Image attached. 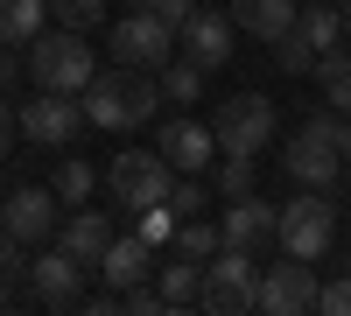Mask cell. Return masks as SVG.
<instances>
[{"mask_svg":"<svg viewBox=\"0 0 351 316\" xmlns=\"http://www.w3.org/2000/svg\"><path fill=\"white\" fill-rule=\"evenodd\" d=\"M77 99H84V120H92V127L127 134V127H141V120H155V106H162V77L120 64V71H99Z\"/></svg>","mask_w":351,"mask_h":316,"instance_id":"obj_1","label":"cell"},{"mask_svg":"<svg viewBox=\"0 0 351 316\" xmlns=\"http://www.w3.org/2000/svg\"><path fill=\"white\" fill-rule=\"evenodd\" d=\"M28 77H36V92H84L99 77V56L84 42V28H43L28 42Z\"/></svg>","mask_w":351,"mask_h":316,"instance_id":"obj_2","label":"cell"},{"mask_svg":"<svg viewBox=\"0 0 351 316\" xmlns=\"http://www.w3.org/2000/svg\"><path fill=\"white\" fill-rule=\"evenodd\" d=\"M337 120H344L337 106H330V112H309V120L295 127V141H288L281 169H288V176H295L302 190H330V183L344 176V155H337Z\"/></svg>","mask_w":351,"mask_h":316,"instance_id":"obj_3","label":"cell"},{"mask_svg":"<svg viewBox=\"0 0 351 316\" xmlns=\"http://www.w3.org/2000/svg\"><path fill=\"white\" fill-rule=\"evenodd\" d=\"M260 274L267 267H253V246H218L211 267H204V302L197 309H211V316L260 309Z\"/></svg>","mask_w":351,"mask_h":316,"instance_id":"obj_4","label":"cell"},{"mask_svg":"<svg viewBox=\"0 0 351 316\" xmlns=\"http://www.w3.org/2000/svg\"><path fill=\"white\" fill-rule=\"evenodd\" d=\"M106 190L120 197V211H155V204H169V190H176V169H169V155L162 148H127V155H112V169H106Z\"/></svg>","mask_w":351,"mask_h":316,"instance_id":"obj_5","label":"cell"},{"mask_svg":"<svg viewBox=\"0 0 351 316\" xmlns=\"http://www.w3.org/2000/svg\"><path fill=\"white\" fill-rule=\"evenodd\" d=\"M281 253H295V260H324L330 239H337V204L330 190H302L295 204H281Z\"/></svg>","mask_w":351,"mask_h":316,"instance_id":"obj_6","label":"cell"},{"mask_svg":"<svg viewBox=\"0 0 351 316\" xmlns=\"http://www.w3.org/2000/svg\"><path fill=\"white\" fill-rule=\"evenodd\" d=\"M211 134H218V155H267L274 141V99L267 92H239L211 112Z\"/></svg>","mask_w":351,"mask_h":316,"instance_id":"obj_7","label":"cell"},{"mask_svg":"<svg viewBox=\"0 0 351 316\" xmlns=\"http://www.w3.org/2000/svg\"><path fill=\"white\" fill-rule=\"evenodd\" d=\"M106 42H112V56H120V64H134V71H162L169 56H176V28L155 21L148 8H134V14H120V21L106 28Z\"/></svg>","mask_w":351,"mask_h":316,"instance_id":"obj_8","label":"cell"},{"mask_svg":"<svg viewBox=\"0 0 351 316\" xmlns=\"http://www.w3.org/2000/svg\"><path fill=\"white\" fill-rule=\"evenodd\" d=\"M316 302H324L316 260H295V253H288L281 267L260 274V309H267V316H302V309H316Z\"/></svg>","mask_w":351,"mask_h":316,"instance_id":"obj_9","label":"cell"},{"mask_svg":"<svg viewBox=\"0 0 351 316\" xmlns=\"http://www.w3.org/2000/svg\"><path fill=\"white\" fill-rule=\"evenodd\" d=\"M21 134L43 141V148H71V141L84 134V99L77 92H43L21 106Z\"/></svg>","mask_w":351,"mask_h":316,"instance_id":"obj_10","label":"cell"},{"mask_svg":"<svg viewBox=\"0 0 351 316\" xmlns=\"http://www.w3.org/2000/svg\"><path fill=\"white\" fill-rule=\"evenodd\" d=\"M0 225H8L21 246H43V239H56V225H64V197L56 190H14L8 204H0Z\"/></svg>","mask_w":351,"mask_h":316,"instance_id":"obj_11","label":"cell"},{"mask_svg":"<svg viewBox=\"0 0 351 316\" xmlns=\"http://www.w3.org/2000/svg\"><path fill=\"white\" fill-rule=\"evenodd\" d=\"M155 148L169 155V169H176V176H204V169H218V134H211V120H190V112L162 127V141H155Z\"/></svg>","mask_w":351,"mask_h":316,"instance_id":"obj_12","label":"cell"},{"mask_svg":"<svg viewBox=\"0 0 351 316\" xmlns=\"http://www.w3.org/2000/svg\"><path fill=\"white\" fill-rule=\"evenodd\" d=\"M28 289H36V302H49V309H71L84 295V260L64 253V246H43L36 260H28Z\"/></svg>","mask_w":351,"mask_h":316,"instance_id":"obj_13","label":"cell"},{"mask_svg":"<svg viewBox=\"0 0 351 316\" xmlns=\"http://www.w3.org/2000/svg\"><path fill=\"white\" fill-rule=\"evenodd\" d=\"M232 36H239V21H232V14H190L183 36H176V49H183L197 71H225V64H232Z\"/></svg>","mask_w":351,"mask_h":316,"instance_id":"obj_14","label":"cell"},{"mask_svg":"<svg viewBox=\"0 0 351 316\" xmlns=\"http://www.w3.org/2000/svg\"><path fill=\"white\" fill-rule=\"evenodd\" d=\"M218 232H225V246H260V239L281 232V204H267V197L246 190V197H232V204H225Z\"/></svg>","mask_w":351,"mask_h":316,"instance_id":"obj_15","label":"cell"},{"mask_svg":"<svg viewBox=\"0 0 351 316\" xmlns=\"http://www.w3.org/2000/svg\"><path fill=\"white\" fill-rule=\"evenodd\" d=\"M112 239H120V232H112V218H106V211H92V204H84V211H64V225H56V246L77 253L84 267H99Z\"/></svg>","mask_w":351,"mask_h":316,"instance_id":"obj_16","label":"cell"},{"mask_svg":"<svg viewBox=\"0 0 351 316\" xmlns=\"http://www.w3.org/2000/svg\"><path fill=\"white\" fill-rule=\"evenodd\" d=\"M295 14H302V0H232V21L253 42H281L295 28Z\"/></svg>","mask_w":351,"mask_h":316,"instance_id":"obj_17","label":"cell"},{"mask_svg":"<svg viewBox=\"0 0 351 316\" xmlns=\"http://www.w3.org/2000/svg\"><path fill=\"white\" fill-rule=\"evenodd\" d=\"M148 267H155V239H148V232L112 239V246H106V260H99V274L112 281V289H134V281H148Z\"/></svg>","mask_w":351,"mask_h":316,"instance_id":"obj_18","label":"cell"},{"mask_svg":"<svg viewBox=\"0 0 351 316\" xmlns=\"http://www.w3.org/2000/svg\"><path fill=\"white\" fill-rule=\"evenodd\" d=\"M204 267H211V260H197V253H183V246H176L169 260L155 267V274H162L155 289L169 295V309H190V302H204Z\"/></svg>","mask_w":351,"mask_h":316,"instance_id":"obj_19","label":"cell"},{"mask_svg":"<svg viewBox=\"0 0 351 316\" xmlns=\"http://www.w3.org/2000/svg\"><path fill=\"white\" fill-rule=\"evenodd\" d=\"M49 21V0H0V49H28Z\"/></svg>","mask_w":351,"mask_h":316,"instance_id":"obj_20","label":"cell"},{"mask_svg":"<svg viewBox=\"0 0 351 316\" xmlns=\"http://www.w3.org/2000/svg\"><path fill=\"white\" fill-rule=\"evenodd\" d=\"M49 190L64 197V211H84V204H92V190H99V169L84 162V155H64V162H56V183H49Z\"/></svg>","mask_w":351,"mask_h":316,"instance_id":"obj_21","label":"cell"},{"mask_svg":"<svg viewBox=\"0 0 351 316\" xmlns=\"http://www.w3.org/2000/svg\"><path fill=\"white\" fill-rule=\"evenodd\" d=\"M295 28L316 42V56H324V49H337V42H344V8H324V0H309V8L295 14Z\"/></svg>","mask_w":351,"mask_h":316,"instance_id":"obj_22","label":"cell"},{"mask_svg":"<svg viewBox=\"0 0 351 316\" xmlns=\"http://www.w3.org/2000/svg\"><path fill=\"white\" fill-rule=\"evenodd\" d=\"M316 77H324V99L351 120V49H324L316 56Z\"/></svg>","mask_w":351,"mask_h":316,"instance_id":"obj_23","label":"cell"},{"mask_svg":"<svg viewBox=\"0 0 351 316\" xmlns=\"http://www.w3.org/2000/svg\"><path fill=\"white\" fill-rule=\"evenodd\" d=\"M155 77H162V99H176V106H197V99H204V71L190 64V56H183V64L169 56V64H162Z\"/></svg>","mask_w":351,"mask_h":316,"instance_id":"obj_24","label":"cell"},{"mask_svg":"<svg viewBox=\"0 0 351 316\" xmlns=\"http://www.w3.org/2000/svg\"><path fill=\"white\" fill-rule=\"evenodd\" d=\"M176 246H183V253H197V260H211V253L225 246V232H218L211 218H183V225H176Z\"/></svg>","mask_w":351,"mask_h":316,"instance_id":"obj_25","label":"cell"},{"mask_svg":"<svg viewBox=\"0 0 351 316\" xmlns=\"http://www.w3.org/2000/svg\"><path fill=\"white\" fill-rule=\"evenodd\" d=\"M49 14H56V28H84V36H92L106 21V0H49Z\"/></svg>","mask_w":351,"mask_h":316,"instance_id":"obj_26","label":"cell"},{"mask_svg":"<svg viewBox=\"0 0 351 316\" xmlns=\"http://www.w3.org/2000/svg\"><path fill=\"white\" fill-rule=\"evenodd\" d=\"M274 64H281V71H288V77H302V71H309V64H316V42H309V36H302V28H288V36H281V42H274Z\"/></svg>","mask_w":351,"mask_h":316,"instance_id":"obj_27","label":"cell"},{"mask_svg":"<svg viewBox=\"0 0 351 316\" xmlns=\"http://www.w3.org/2000/svg\"><path fill=\"white\" fill-rule=\"evenodd\" d=\"M253 162L260 155H218V190L225 197H246L253 190Z\"/></svg>","mask_w":351,"mask_h":316,"instance_id":"obj_28","label":"cell"},{"mask_svg":"<svg viewBox=\"0 0 351 316\" xmlns=\"http://www.w3.org/2000/svg\"><path fill=\"white\" fill-rule=\"evenodd\" d=\"M169 211H176V218H204V176H176Z\"/></svg>","mask_w":351,"mask_h":316,"instance_id":"obj_29","label":"cell"},{"mask_svg":"<svg viewBox=\"0 0 351 316\" xmlns=\"http://www.w3.org/2000/svg\"><path fill=\"white\" fill-rule=\"evenodd\" d=\"M141 8H148L155 21H169V28H176V36H183V21L197 14V0H141Z\"/></svg>","mask_w":351,"mask_h":316,"instance_id":"obj_30","label":"cell"},{"mask_svg":"<svg viewBox=\"0 0 351 316\" xmlns=\"http://www.w3.org/2000/svg\"><path fill=\"white\" fill-rule=\"evenodd\" d=\"M316 309H330V316H351V267H344V281H330V289H324V302H316Z\"/></svg>","mask_w":351,"mask_h":316,"instance_id":"obj_31","label":"cell"},{"mask_svg":"<svg viewBox=\"0 0 351 316\" xmlns=\"http://www.w3.org/2000/svg\"><path fill=\"white\" fill-rule=\"evenodd\" d=\"M14 134H21V112H8V106H0V162H8V148H14Z\"/></svg>","mask_w":351,"mask_h":316,"instance_id":"obj_32","label":"cell"},{"mask_svg":"<svg viewBox=\"0 0 351 316\" xmlns=\"http://www.w3.org/2000/svg\"><path fill=\"white\" fill-rule=\"evenodd\" d=\"M337 155H344V169H351V120H337Z\"/></svg>","mask_w":351,"mask_h":316,"instance_id":"obj_33","label":"cell"},{"mask_svg":"<svg viewBox=\"0 0 351 316\" xmlns=\"http://www.w3.org/2000/svg\"><path fill=\"white\" fill-rule=\"evenodd\" d=\"M337 8H344V42H351V0H337Z\"/></svg>","mask_w":351,"mask_h":316,"instance_id":"obj_34","label":"cell"},{"mask_svg":"<svg viewBox=\"0 0 351 316\" xmlns=\"http://www.w3.org/2000/svg\"><path fill=\"white\" fill-rule=\"evenodd\" d=\"M344 267H351V260H344Z\"/></svg>","mask_w":351,"mask_h":316,"instance_id":"obj_35","label":"cell"}]
</instances>
